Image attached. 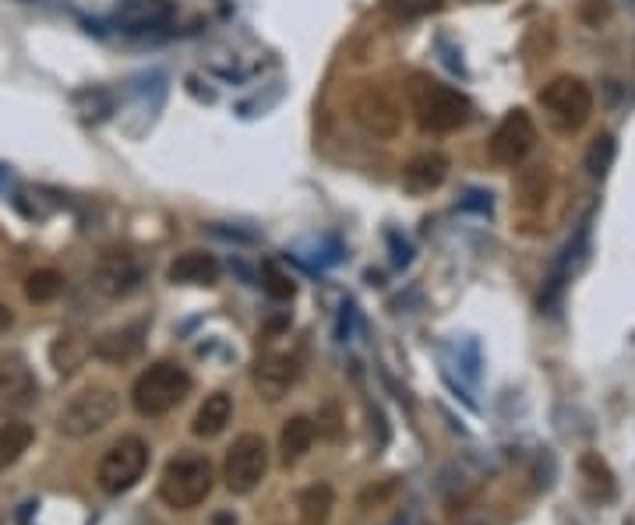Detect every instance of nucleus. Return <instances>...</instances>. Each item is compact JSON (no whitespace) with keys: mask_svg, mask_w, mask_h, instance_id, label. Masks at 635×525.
I'll use <instances>...</instances> for the list:
<instances>
[{"mask_svg":"<svg viewBox=\"0 0 635 525\" xmlns=\"http://www.w3.org/2000/svg\"><path fill=\"white\" fill-rule=\"evenodd\" d=\"M409 109L417 117L424 135H452L470 124L473 106L459 89L435 82V78L417 74L409 85Z\"/></svg>","mask_w":635,"mask_h":525,"instance_id":"obj_1","label":"nucleus"},{"mask_svg":"<svg viewBox=\"0 0 635 525\" xmlns=\"http://www.w3.org/2000/svg\"><path fill=\"white\" fill-rule=\"evenodd\" d=\"M190 395V374L173 360H159L146 368L131 385V402L138 417H166L170 409H177Z\"/></svg>","mask_w":635,"mask_h":525,"instance_id":"obj_2","label":"nucleus"},{"mask_svg":"<svg viewBox=\"0 0 635 525\" xmlns=\"http://www.w3.org/2000/svg\"><path fill=\"white\" fill-rule=\"evenodd\" d=\"M216 472L212 463L205 455H177L170 458L163 476H159V498L173 512H190V508L205 504V498L212 494Z\"/></svg>","mask_w":635,"mask_h":525,"instance_id":"obj_3","label":"nucleus"},{"mask_svg":"<svg viewBox=\"0 0 635 525\" xmlns=\"http://www.w3.org/2000/svg\"><path fill=\"white\" fill-rule=\"evenodd\" d=\"M540 106L562 135H576L593 117V89L576 74H562L540 89Z\"/></svg>","mask_w":635,"mask_h":525,"instance_id":"obj_4","label":"nucleus"},{"mask_svg":"<svg viewBox=\"0 0 635 525\" xmlns=\"http://www.w3.org/2000/svg\"><path fill=\"white\" fill-rule=\"evenodd\" d=\"M117 412H120L117 392L106 385H92L85 392H78L74 399L60 409L57 431L64 438H92V434L106 431V427L117 420Z\"/></svg>","mask_w":635,"mask_h":525,"instance_id":"obj_5","label":"nucleus"},{"mask_svg":"<svg viewBox=\"0 0 635 525\" xmlns=\"http://www.w3.org/2000/svg\"><path fill=\"white\" fill-rule=\"evenodd\" d=\"M349 114H354L360 131L371 135L374 141H395L403 131V106L395 103V95L378 82H368L354 92V100H349Z\"/></svg>","mask_w":635,"mask_h":525,"instance_id":"obj_6","label":"nucleus"},{"mask_svg":"<svg viewBox=\"0 0 635 525\" xmlns=\"http://www.w3.org/2000/svg\"><path fill=\"white\" fill-rule=\"evenodd\" d=\"M268 472V444L262 434H241L227 452V463H222V480L227 490L236 498L254 494L262 487Z\"/></svg>","mask_w":635,"mask_h":525,"instance_id":"obj_7","label":"nucleus"},{"mask_svg":"<svg viewBox=\"0 0 635 525\" xmlns=\"http://www.w3.org/2000/svg\"><path fill=\"white\" fill-rule=\"evenodd\" d=\"M149 444L141 438H120L114 448L103 455L100 469H95V480L106 490V494H127L141 476L149 469Z\"/></svg>","mask_w":635,"mask_h":525,"instance_id":"obj_8","label":"nucleus"},{"mask_svg":"<svg viewBox=\"0 0 635 525\" xmlns=\"http://www.w3.org/2000/svg\"><path fill=\"white\" fill-rule=\"evenodd\" d=\"M536 145V124L527 109H508V114L498 120V127L490 131L487 141V155L490 163L501 170H512L527 159Z\"/></svg>","mask_w":635,"mask_h":525,"instance_id":"obj_9","label":"nucleus"},{"mask_svg":"<svg viewBox=\"0 0 635 525\" xmlns=\"http://www.w3.org/2000/svg\"><path fill=\"white\" fill-rule=\"evenodd\" d=\"M141 279H146V272H141V261L135 258L131 250H106L92 268L95 293H103L109 300L131 296L141 285Z\"/></svg>","mask_w":635,"mask_h":525,"instance_id":"obj_10","label":"nucleus"},{"mask_svg":"<svg viewBox=\"0 0 635 525\" xmlns=\"http://www.w3.org/2000/svg\"><path fill=\"white\" fill-rule=\"evenodd\" d=\"M300 374H304V368H300V360L293 353H265L254 363L251 381H254V392H258L265 402H279L282 395H290Z\"/></svg>","mask_w":635,"mask_h":525,"instance_id":"obj_11","label":"nucleus"},{"mask_svg":"<svg viewBox=\"0 0 635 525\" xmlns=\"http://www.w3.org/2000/svg\"><path fill=\"white\" fill-rule=\"evenodd\" d=\"M39 399V381L19 357H0V412H25Z\"/></svg>","mask_w":635,"mask_h":525,"instance_id":"obj_12","label":"nucleus"},{"mask_svg":"<svg viewBox=\"0 0 635 525\" xmlns=\"http://www.w3.org/2000/svg\"><path fill=\"white\" fill-rule=\"evenodd\" d=\"M444 180H449V159L441 152H417L403 166V187L413 198L431 195V190H438Z\"/></svg>","mask_w":635,"mask_h":525,"instance_id":"obj_13","label":"nucleus"},{"mask_svg":"<svg viewBox=\"0 0 635 525\" xmlns=\"http://www.w3.org/2000/svg\"><path fill=\"white\" fill-rule=\"evenodd\" d=\"M170 282L181 285H216L219 282V261L205 250H184L166 268Z\"/></svg>","mask_w":635,"mask_h":525,"instance_id":"obj_14","label":"nucleus"},{"mask_svg":"<svg viewBox=\"0 0 635 525\" xmlns=\"http://www.w3.org/2000/svg\"><path fill=\"white\" fill-rule=\"evenodd\" d=\"M230 420H233V399H230L227 392H212L209 399L198 406L190 431H195V438L212 441V438H219L222 431H227Z\"/></svg>","mask_w":635,"mask_h":525,"instance_id":"obj_15","label":"nucleus"},{"mask_svg":"<svg viewBox=\"0 0 635 525\" xmlns=\"http://www.w3.org/2000/svg\"><path fill=\"white\" fill-rule=\"evenodd\" d=\"M512 195H516V205H519L522 212H540L547 205V198H551V170L547 166L519 170Z\"/></svg>","mask_w":635,"mask_h":525,"instance_id":"obj_16","label":"nucleus"},{"mask_svg":"<svg viewBox=\"0 0 635 525\" xmlns=\"http://www.w3.org/2000/svg\"><path fill=\"white\" fill-rule=\"evenodd\" d=\"M332 508H336V494H332L328 483H311L300 490V498H297L300 525H328Z\"/></svg>","mask_w":635,"mask_h":525,"instance_id":"obj_17","label":"nucleus"},{"mask_svg":"<svg viewBox=\"0 0 635 525\" xmlns=\"http://www.w3.org/2000/svg\"><path fill=\"white\" fill-rule=\"evenodd\" d=\"M318 438V427L308 417H290L282 423V434H279V452H282V463H297L311 452V444Z\"/></svg>","mask_w":635,"mask_h":525,"instance_id":"obj_18","label":"nucleus"},{"mask_svg":"<svg viewBox=\"0 0 635 525\" xmlns=\"http://www.w3.org/2000/svg\"><path fill=\"white\" fill-rule=\"evenodd\" d=\"M138 349H141V325H131V328H120V331H106L103 339H95L92 353L100 360L120 363V360H131Z\"/></svg>","mask_w":635,"mask_h":525,"instance_id":"obj_19","label":"nucleus"},{"mask_svg":"<svg viewBox=\"0 0 635 525\" xmlns=\"http://www.w3.org/2000/svg\"><path fill=\"white\" fill-rule=\"evenodd\" d=\"M32 438H36V434H32L28 423H4V427H0V472L19 463V458L28 452Z\"/></svg>","mask_w":635,"mask_h":525,"instance_id":"obj_20","label":"nucleus"},{"mask_svg":"<svg viewBox=\"0 0 635 525\" xmlns=\"http://www.w3.org/2000/svg\"><path fill=\"white\" fill-rule=\"evenodd\" d=\"M170 14H173L170 0H135V4H127L120 11V22L135 25V28H146V25H163V22H170Z\"/></svg>","mask_w":635,"mask_h":525,"instance_id":"obj_21","label":"nucleus"},{"mask_svg":"<svg viewBox=\"0 0 635 525\" xmlns=\"http://www.w3.org/2000/svg\"><path fill=\"white\" fill-rule=\"evenodd\" d=\"M60 290H64V276L57 268H36V272L25 279L28 304H50V300L60 296Z\"/></svg>","mask_w":635,"mask_h":525,"instance_id":"obj_22","label":"nucleus"},{"mask_svg":"<svg viewBox=\"0 0 635 525\" xmlns=\"http://www.w3.org/2000/svg\"><path fill=\"white\" fill-rule=\"evenodd\" d=\"M614 155H617V145L611 135H600L590 152H586V173H590L593 180H603L608 177V170L614 166Z\"/></svg>","mask_w":635,"mask_h":525,"instance_id":"obj_23","label":"nucleus"},{"mask_svg":"<svg viewBox=\"0 0 635 525\" xmlns=\"http://www.w3.org/2000/svg\"><path fill=\"white\" fill-rule=\"evenodd\" d=\"M579 469H582L586 480H590V487H593V490H600V498H603V501L614 498V476H611V469L603 466L597 455H582Z\"/></svg>","mask_w":635,"mask_h":525,"instance_id":"obj_24","label":"nucleus"},{"mask_svg":"<svg viewBox=\"0 0 635 525\" xmlns=\"http://www.w3.org/2000/svg\"><path fill=\"white\" fill-rule=\"evenodd\" d=\"M89 353V349L78 342L74 336H60L57 342H54V363H57V371L60 374H71L78 363H82V357Z\"/></svg>","mask_w":635,"mask_h":525,"instance_id":"obj_25","label":"nucleus"},{"mask_svg":"<svg viewBox=\"0 0 635 525\" xmlns=\"http://www.w3.org/2000/svg\"><path fill=\"white\" fill-rule=\"evenodd\" d=\"M262 279H265L268 296H276V300H293V293H297L293 279L286 276V272H279V268H276L273 261H268V265L262 268Z\"/></svg>","mask_w":635,"mask_h":525,"instance_id":"obj_26","label":"nucleus"},{"mask_svg":"<svg viewBox=\"0 0 635 525\" xmlns=\"http://www.w3.org/2000/svg\"><path fill=\"white\" fill-rule=\"evenodd\" d=\"M385 8L395 19H420L427 11H438L441 0H385Z\"/></svg>","mask_w":635,"mask_h":525,"instance_id":"obj_27","label":"nucleus"},{"mask_svg":"<svg viewBox=\"0 0 635 525\" xmlns=\"http://www.w3.org/2000/svg\"><path fill=\"white\" fill-rule=\"evenodd\" d=\"M392 490H395V483H392V480H385V483H381V487H368V490H363V494L357 498V504H360V508H371V504H381V501H385V498L392 494Z\"/></svg>","mask_w":635,"mask_h":525,"instance_id":"obj_28","label":"nucleus"},{"mask_svg":"<svg viewBox=\"0 0 635 525\" xmlns=\"http://www.w3.org/2000/svg\"><path fill=\"white\" fill-rule=\"evenodd\" d=\"M14 325V314H11V307L8 304H0V336H4V331Z\"/></svg>","mask_w":635,"mask_h":525,"instance_id":"obj_29","label":"nucleus"},{"mask_svg":"<svg viewBox=\"0 0 635 525\" xmlns=\"http://www.w3.org/2000/svg\"><path fill=\"white\" fill-rule=\"evenodd\" d=\"M470 525H484V522H470Z\"/></svg>","mask_w":635,"mask_h":525,"instance_id":"obj_30","label":"nucleus"}]
</instances>
